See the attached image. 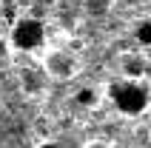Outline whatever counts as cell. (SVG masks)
<instances>
[{"mask_svg": "<svg viewBox=\"0 0 151 148\" xmlns=\"http://www.w3.org/2000/svg\"><path fill=\"white\" fill-rule=\"evenodd\" d=\"M43 40H46V29H43V23L37 20V17H20V20L12 26V37H9V43H12L14 49H20V51L40 49Z\"/></svg>", "mask_w": 151, "mask_h": 148, "instance_id": "1", "label": "cell"}, {"mask_svg": "<svg viewBox=\"0 0 151 148\" xmlns=\"http://www.w3.org/2000/svg\"><path fill=\"white\" fill-rule=\"evenodd\" d=\"M111 100H114V106L123 111V114H143L145 108H148V94H145L137 83H114L111 85Z\"/></svg>", "mask_w": 151, "mask_h": 148, "instance_id": "2", "label": "cell"}, {"mask_svg": "<svg viewBox=\"0 0 151 148\" xmlns=\"http://www.w3.org/2000/svg\"><path fill=\"white\" fill-rule=\"evenodd\" d=\"M43 66H46V71L54 80H71L77 74V60L68 51H49L46 60H43Z\"/></svg>", "mask_w": 151, "mask_h": 148, "instance_id": "3", "label": "cell"}, {"mask_svg": "<svg viewBox=\"0 0 151 148\" xmlns=\"http://www.w3.org/2000/svg\"><path fill=\"white\" fill-rule=\"evenodd\" d=\"M20 83H23L26 94H40L43 85H46V80H43V74L37 71V68H23V71H20Z\"/></svg>", "mask_w": 151, "mask_h": 148, "instance_id": "4", "label": "cell"}, {"mask_svg": "<svg viewBox=\"0 0 151 148\" xmlns=\"http://www.w3.org/2000/svg\"><path fill=\"white\" fill-rule=\"evenodd\" d=\"M123 71L128 74V80L143 77V74H145V60H143V57H137V54H128V57L123 60Z\"/></svg>", "mask_w": 151, "mask_h": 148, "instance_id": "5", "label": "cell"}, {"mask_svg": "<svg viewBox=\"0 0 151 148\" xmlns=\"http://www.w3.org/2000/svg\"><path fill=\"white\" fill-rule=\"evenodd\" d=\"M77 103H80V106H86V108H91V106H97V91L94 88H80L77 91Z\"/></svg>", "mask_w": 151, "mask_h": 148, "instance_id": "6", "label": "cell"}, {"mask_svg": "<svg viewBox=\"0 0 151 148\" xmlns=\"http://www.w3.org/2000/svg\"><path fill=\"white\" fill-rule=\"evenodd\" d=\"M137 40L143 43V46H151V17L148 20H140V26H137Z\"/></svg>", "mask_w": 151, "mask_h": 148, "instance_id": "7", "label": "cell"}, {"mask_svg": "<svg viewBox=\"0 0 151 148\" xmlns=\"http://www.w3.org/2000/svg\"><path fill=\"white\" fill-rule=\"evenodd\" d=\"M9 51H12V43L6 37H0V60H9Z\"/></svg>", "mask_w": 151, "mask_h": 148, "instance_id": "8", "label": "cell"}, {"mask_svg": "<svg viewBox=\"0 0 151 148\" xmlns=\"http://www.w3.org/2000/svg\"><path fill=\"white\" fill-rule=\"evenodd\" d=\"M40 148H60L57 142H40Z\"/></svg>", "mask_w": 151, "mask_h": 148, "instance_id": "9", "label": "cell"}, {"mask_svg": "<svg viewBox=\"0 0 151 148\" xmlns=\"http://www.w3.org/2000/svg\"><path fill=\"white\" fill-rule=\"evenodd\" d=\"M88 148H106V145H88Z\"/></svg>", "mask_w": 151, "mask_h": 148, "instance_id": "10", "label": "cell"}, {"mask_svg": "<svg viewBox=\"0 0 151 148\" xmlns=\"http://www.w3.org/2000/svg\"><path fill=\"white\" fill-rule=\"evenodd\" d=\"M148 111H151V103H148Z\"/></svg>", "mask_w": 151, "mask_h": 148, "instance_id": "11", "label": "cell"}]
</instances>
